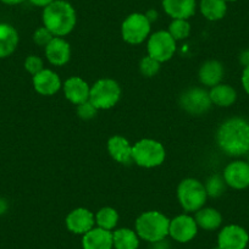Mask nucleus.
<instances>
[{
    "label": "nucleus",
    "mask_w": 249,
    "mask_h": 249,
    "mask_svg": "<svg viewBox=\"0 0 249 249\" xmlns=\"http://www.w3.org/2000/svg\"><path fill=\"white\" fill-rule=\"evenodd\" d=\"M216 142L220 149L231 157L249 152V122L242 117L226 120L217 130Z\"/></svg>",
    "instance_id": "nucleus-1"
},
{
    "label": "nucleus",
    "mask_w": 249,
    "mask_h": 249,
    "mask_svg": "<svg viewBox=\"0 0 249 249\" xmlns=\"http://www.w3.org/2000/svg\"><path fill=\"white\" fill-rule=\"evenodd\" d=\"M43 23L56 37L66 36L76 25V11L65 0H54L43 11Z\"/></svg>",
    "instance_id": "nucleus-2"
},
{
    "label": "nucleus",
    "mask_w": 249,
    "mask_h": 249,
    "mask_svg": "<svg viewBox=\"0 0 249 249\" xmlns=\"http://www.w3.org/2000/svg\"><path fill=\"white\" fill-rule=\"evenodd\" d=\"M170 220L159 212H147L136 220V232L144 241L154 243L169 234Z\"/></svg>",
    "instance_id": "nucleus-3"
},
{
    "label": "nucleus",
    "mask_w": 249,
    "mask_h": 249,
    "mask_svg": "<svg viewBox=\"0 0 249 249\" xmlns=\"http://www.w3.org/2000/svg\"><path fill=\"white\" fill-rule=\"evenodd\" d=\"M207 191L205 186L196 178H186L178 184L177 198L187 212H198L202 209L207 202Z\"/></svg>",
    "instance_id": "nucleus-4"
},
{
    "label": "nucleus",
    "mask_w": 249,
    "mask_h": 249,
    "mask_svg": "<svg viewBox=\"0 0 249 249\" xmlns=\"http://www.w3.org/2000/svg\"><path fill=\"white\" fill-rule=\"evenodd\" d=\"M164 145L154 140H142L132 147V160L142 167H155L164 162Z\"/></svg>",
    "instance_id": "nucleus-5"
},
{
    "label": "nucleus",
    "mask_w": 249,
    "mask_h": 249,
    "mask_svg": "<svg viewBox=\"0 0 249 249\" xmlns=\"http://www.w3.org/2000/svg\"><path fill=\"white\" fill-rule=\"evenodd\" d=\"M121 95V88L119 83L110 78H103L97 81L90 88L89 102L97 109H110L117 104Z\"/></svg>",
    "instance_id": "nucleus-6"
},
{
    "label": "nucleus",
    "mask_w": 249,
    "mask_h": 249,
    "mask_svg": "<svg viewBox=\"0 0 249 249\" xmlns=\"http://www.w3.org/2000/svg\"><path fill=\"white\" fill-rule=\"evenodd\" d=\"M150 32V21L143 14H132L122 22L121 33L124 42L140 44L144 42Z\"/></svg>",
    "instance_id": "nucleus-7"
},
{
    "label": "nucleus",
    "mask_w": 249,
    "mask_h": 249,
    "mask_svg": "<svg viewBox=\"0 0 249 249\" xmlns=\"http://www.w3.org/2000/svg\"><path fill=\"white\" fill-rule=\"evenodd\" d=\"M176 52V40L166 31H159L148 40V54L159 62L167 61Z\"/></svg>",
    "instance_id": "nucleus-8"
},
{
    "label": "nucleus",
    "mask_w": 249,
    "mask_h": 249,
    "mask_svg": "<svg viewBox=\"0 0 249 249\" xmlns=\"http://www.w3.org/2000/svg\"><path fill=\"white\" fill-rule=\"evenodd\" d=\"M179 104L187 112L193 115L204 114L212 107L209 93L202 88H192L181 95Z\"/></svg>",
    "instance_id": "nucleus-9"
},
{
    "label": "nucleus",
    "mask_w": 249,
    "mask_h": 249,
    "mask_svg": "<svg viewBox=\"0 0 249 249\" xmlns=\"http://www.w3.org/2000/svg\"><path fill=\"white\" fill-rule=\"evenodd\" d=\"M249 242V234L238 225H229L217 237V247L221 249H244Z\"/></svg>",
    "instance_id": "nucleus-10"
},
{
    "label": "nucleus",
    "mask_w": 249,
    "mask_h": 249,
    "mask_svg": "<svg viewBox=\"0 0 249 249\" xmlns=\"http://www.w3.org/2000/svg\"><path fill=\"white\" fill-rule=\"evenodd\" d=\"M198 225L190 215H179L170 221L169 234L177 242L186 243L196 237Z\"/></svg>",
    "instance_id": "nucleus-11"
},
{
    "label": "nucleus",
    "mask_w": 249,
    "mask_h": 249,
    "mask_svg": "<svg viewBox=\"0 0 249 249\" xmlns=\"http://www.w3.org/2000/svg\"><path fill=\"white\" fill-rule=\"evenodd\" d=\"M224 179L227 186L234 190H244L249 187V164L241 160L230 162L225 167Z\"/></svg>",
    "instance_id": "nucleus-12"
},
{
    "label": "nucleus",
    "mask_w": 249,
    "mask_h": 249,
    "mask_svg": "<svg viewBox=\"0 0 249 249\" xmlns=\"http://www.w3.org/2000/svg\"><path fill=\"white\" fill-rule=\"evenodd\" d=\"M66 226L71 232L85 234L94 226V215L85 208L72 210L66 217Z\"/></svg>",
    "instance_id": "nucleus-13"
},
{
    "label": "nucleus",
    "mask_w": 249,
    "mask_h": 249,
    "mask_svg": "<svg viewBox=\"0 0 249 249\" xmlns=\"http://www.w3.org/2000/svg\"><path fill=\"white\" fill-rule=\"evenodd\" d=\"M45 55H47V59L53 65H65L71 56L70 44L62 38L54 37L52 42L45 47Z\"/></svg>",
    "instance_id": "nucleus-14"
},
{
    "label": "nucleus",
    "mask_w": 249,
    "mask_h": 249,
    "mask_svg": "<svg viewBox=\"0 0 249 249\" xmlns=\"http://www.w3.org/2000/svg\"><path fill=\"white\" fill-rule=\"evenodd\" d=\"M82 247L83 249H112V232L100 227L92 229L83 234Z\"/></svg>",
    "instance_id": "nucleus-15"
},
{
    "label": "nucleus",
    "mask_w": 249,
    "mask_h": 249,
    "mask_svg": "<svg viewBox=\"0 0 249 249\" xmlns=\"http://www.w3.org/2000/svg\"><path fill=\"white\" fill-rule=\"evenodd\" d=\"M33 87L39 94L53 95L61 87L59 76L52 70H42L33 76Z\"/></svg>",
    "instance_id": "nucleus-16"
},
{
    "label": "nucleus",
    "mask_w": 249,
    "mask_h": 249,
    "mask_svg": "<svg viewBox=\"0 0 249 249\" xmlns=\"http://www.w3.org/2000/svg\"><path fill=\"white\" fill-rule=\"evenodd\" d=\"M64 92H65L66 98L76 105H80L89 100V86L80 77L69 78L64 83Z\"/></svg>",
    "instance_id": "nucleus-17"
},
{
    "label": "nucleus",
    "mask_w": 249,
    "mask_h": 249,
    "mask_svg": "<svg viewBox=\"0 0 249 249\" xmlns=\"http://www.w3.org/2000/svg\"><path fill=\"white\" fill-rule=\"evenodd\" d=\"M162 8L174 20H187L195 14L196 0H162Z\"/></svg>",
    "instance_id": "nucleus-18"
},
{
    "label": "nucleus",
    "mask_w": 249,
    "mask_h": 249,
    "mask_svg": "<svg viewBox=\"0 0 249 249\" xmlns=\"http://www.w3.org/2000/svg\"><path fill=\"white\" fill-rule=\"evenodd\" d=\"M107 150L114 160L120 164H130L132 161V147L130 142L121 136H114L107 141Z\"/></svg>",
    "instance_id": "nucleus-19"
},
{
    "label": "nucleus",
    "mask_w": 249,
    "mask_h": 249,
    "mask_svg": "<svg viewBox=\"0 0 249 249\" xmlns=\"http://www.w3.org/2000/svg\"><path fill=\"white\" fill-rule=\"evenodd\" d=\"M224 77V68L216 60H209L204 62L199 70V81L204 86L214 87L219 85Z\"/></svg>",
    "instance_id": "nucleus-20"
},
{
    "label": "nucleus",
    "mask_w": 249,
    "mask_h": 249,
    "mask_svg": "<svg viewBox=\"0 0 249 249\" xmlns=\"http://www.w3.org/2000/svg\"><path fill=\"white\" fill-rule=\"evenodd\" d=\"M18 44V31L8 23H0V59L13 54Z\"/></svg>",
    "instance_id": "nucleus-21"
},
{
    "label": "nucleus",
    "mask_w": 249,
    "mask_h": 249,
    "mask_svg": "<svg viewBox=\"0 0 249 249\" xmlns=\"http://www.w3.org/2000/svg\"><path fill=\"white\" fill-rule=\"evenodd\" d=\"M209 97L212 103H214L215 105L226 107L236 102L237 93L231 86L219 83L212 88V90L209 92Z\"/></svg>",
    "instance_id": "nucleus-22"
},
{
    "label": "nucleus",
    "mask_w": 249,
    "mask_h": 249,
    "mask_svg": "<svg viewBox=\"0 0 249 249\" xmlns=\"http://www.w3.org/2000/svg\"><path fill=\"white\" fill-rule=\"evenodd\" d=\"M115 249H137L140 246L137 232L130 229H119L112 232Z\"/></svg>",
    "instance_id": "nucleus-23"
},
{
    "label": "nucleus",
    "mask_w": 249,
    "mask_h": 249,
    "mask_svg": "<svg viewBox=\"0 0 249 249\" xmlns=\"http://www.w3.org/2000/svg\"><path fill=\"white\" fill-rule=\"evenodd\" d=\"M200 11H202L203 16L208 20H221L226 15V1L225 0H202L200 1Z\"/></svg>",
    "instance_id": "nucleus-24"
},
{
    "label": "nucleus",
    "mask_w": 249,
    "mask_h": 249,
    "mask_svg": "<svg viewBox=\"0 0 249 249\" xmlns=\"http://www.w3.org/2000/svg\"><path fill=\"white\" fill-rule=\"evenodd\" d=\"M196 222L199 227L204 230H216L221 225L222 216L216 209L204 208L199 209L196 214Z\"/></svg>",
    "instance_id": "nucleus-25"
},
{
    "label": "nucleus",
    "mask_w": 249,
    "mask_h": 249,
    "mask_svg": "<svg viewBox=\"0 0 249 249\" xmlns=\"http://www.w3.org/2000/svg\"><path fill=\"white\" fill-rule=\"evenodd\" d=\"M117 221H119V214L116 210L110 207L102 208L95 215V222L98 227L107 230V231H111L117 225Z\"/></svg>",
    "instance_id": "nucleus-26"
},
{
    "label": "nucleus",
    "mask_w": 249,
    "mask_h": 249,
    "mask_svg": "<svg viewBox=\"0 0 249 249\" xmlns=\"http://www.w3.org/2000/svg\"><path fill=\"white\" fill-rule=\"evenodd\" d=\"M225 187H226V182H225L224 176L213 175L208 178L207 184H205V191H207L208 196L213 198H217L225 192Z\"/></svg>",
    "instance_id": "nucleus-27"
},
{
    "label": "nucleus",
    "mask_w": 249,
    "mask_h": 249,
    "mask_svg": "<svg viewBox=\"0 0 249 249\" xmlns=\"http://www.w3.org/2000/svg\"><path fill=\"white\" fill-rule=\"evenodd\" d=\"M169 33L175 40L186 39L191 33V25L187 20H174L169 26Z\"/></svg>",
    "instance_id": "nucleus-28"
},
{
    "label": "nucleus",
    "mask_w": 249,
    "mask_h": 249,
    "mask_svg": "<svg viewBox=\"0 0 249 249\" xmlns=\"http://www.w3.org/2000/svg\"><path fill=\"white\" fill-rule=\"evenodd\" d=\"M160 70V62L155 59L150 57L149 55L143 57L140 64V71L145 77H153L157 75Z\"/></svg>",
    "instance_id": "nucleus-29"
},
{
    "label": "nucleus",
    "mask_w": 249,
    "mask_h": 249,
    "mask_svg": "<svg viewBox=\"0 0 249 249\" xmlns=\"http://www.w3.org/2000/svg\"><path fill=\"white\" fill-rule=\"evenodd\" d=\"M53 38H54V35L47 27L38 28L35 32V35H33V40L39 47H47L52 42Z\"/></svg>",
    "instance_id": "nucleus-30"
},
{
    "label": "nucleus",
    "mask_w": 249,
    "mask_h": 249,
    "mask_svg": "<svg viewBox=\"0 0 249 249\" xmlns=\"http://www.w3.org/2000/svg\"><path fill=\"white\" fill-rule=\"evenodd\" d=\"M25 69L31 73V75H37L38 72H40L43 69V61L39 56H36V55H31L26 59L25 61Z\"/></svg>",
    "instance_id": "nucleus-31"
},
{
    "label": "nucleus",
    "mask_w": 249,
    "mask_h": 249,
    "mask_svg": "<svg viewBox=\"0 0 249 249\" xmlns=\"http://www.w3.org/2000/svg\"><path fill=\"white\" fill-rule=\"evenodd\" d=\"M97 110H98L97 107H95L94 105L89 102V100H87V102H85V103H82V104L78 105L77 115L83 120H90V119H93L95 115H97Z\"/></svg>",
    "instance_id": "nucleus-32"
},
{
    "label": "nucleus",
    "mask_w": 249,
    "mask_h": 249,
    "mask_svg": "<svg viewBox=\"0 0 249 249\" xmlns=\"http://www.w3.org/2000/svg\"><path fill=\"white\" fill-rule=\"evenodd\" d=\"M242 86L244 90L249 94V66L244 68L243 73H242Z\"/></svg>",
    "instance_id": "nucleus-33"
},
{
    "label": "nucleus",
    "mask_w": 249,
    "mask_h": 249,
    "mask_svg": "<svg viewBox=\"0 0 249 249\" xmlns=\"http://www.w3.org/2000/svg\"><path fill=\"white\" fill-rule=\"evenodd\" d=\"M239 62H241L244 68L249 66V49L243 50L241 53V55H239Z\"/></svg>",
    "instance_id": "nucleus-34"
},
{
    "label": "nucleus",
    "mask_w": 249,
    "mask_h": 249,
    "mask_svg": "<svg viewBox=\"0 0 249 249\" xmlns=\"http://www.w3.org/2000/svg\"><path fill=\"white\" fill-rule=\"evenodd\" d=\"M30 1L33 4V5H36V6H40V8H47V6L50 5V4H52L54 0H30Z\"/></svg>",
    "instance_id": "nucleus-35"
},
{
    "label": "nucleus",
    "mask_w": 249,
    "mask_h": 249,
    "mask_svg": "<svg viewBox=\"0 0 249 249\" xmlns=\"http://www.w3.org/2000/svg\"><path fill=\"white\" fill-rule=\"evenodd\" d=\"M154 248L153 249H169V244L166 243V242L164 241V239H162V241H159V242H154Z\"/></svg>",
    "instance_id": "nucleus-36"
},
{
    "label": "nucleus",
    "mask_w": 249,
    "mask_h": 249,
    "mask_svg": "<svg viewBox=\"0 0 249 249\" xmlns=\"http://www.w3.org/2000/svg\"><path fill=\"white\" fill-rule=\"evenodd\" d=\"M0 1H3L4 4H8V5H18V4L25 1V0H0Z\"/></svg>",
    "instance_id": "nucleus-37"
},
{
    "label": "nucleus",
    "mask_w": 249,
    "mask_h": 249,
    "mask_svg": "<svg viewBox=\"0 0 249 249\" xmlns=\"http://www.w3.org/2000/svg\"><path fill=\"white\" fill-rule=\"evenodd\" d=\"M6 209H8V204H6L5 200L0 198V214H4Z\"/></svg>",
    "instance_id": "nucleus-38"
},
{
    "label": "nucleus",
    "mask_w": 249,
    "mask_h": 249,
    "mask_svg": "<svg viewBox=\"0 0 249 249\" xmlns=\"http://www.w3.org/2000/svg\"><path fill=\"white\" fill-rule=\"evenodd\" d=\"M145 16H147V18H148V20H149V21L155 20V18H157V11H153V10L149 11V13H148Z\"/></svg>",
    "instance_id": "nucleus-39"
},
{
    "label": "nucleus",
    "mask_w": 249,
    "mask_h": 249,
    "mask_svg": "<svg viewBox=\"0 0 249 249\" xmlns=\"http://www.w3.org/2000/svg\"><path fill=\"white\" fill-rule=\"evenodd\" d=\"M225 1H236V0H225Z\"/></svg>",
    "instance_id": "nucleus-40"
},
{
    "label": "nucleus",
    "mask_w": 249,
    "mask_h": 249,
    "mask_svg": "<svg viewBox=\"0 0 249 249\" xmlns=\"http://www.w3.org/2000/svg\"><path fill=\"white\" fill-rule=\"evenodd\" d=\"M216 249H221V248H219V247H217V248Z\"/></svg>",
    "instance_id": "nucleus-41"
},
{
    "label": "nucleus",
    "mask_w": 249,
    "mask_h": 249,
    "mask_svg": "<svg viewBox=\"0 0 249 249\" xmlns=\"http://www.w3.org/2000/svg\"><path fill=\"white\" fill-rule=\"evenodd\" d=\"M248 164H249V160H248Z\"/></svg>",
    "instance_id": "nucleus-42"
}]
</instances>
